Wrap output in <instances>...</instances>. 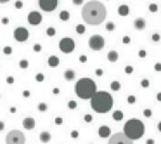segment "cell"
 Masks as SVG:
<instances>
[{"label":"cell","instance_id":"1","mask_svg":"<svg viewBox=\"0 0 161 144\" xmlns=\"http://www.w3.org/2000/svg\"><path fill=\"white\" fill-rule=\"evenodd\" d=\"M107 16V11L104 7L102 2H97V0H90L83 5L82 9V18L87 24H101L104 23V19Z\"/></svg>","mask_w":161,"mask_h":144},{"label":"cell","instance_id":"2","mask_svg":"<svg viewBox=\"0 0 161 144\" xmlns=\"http://www.w3.org/2000/svg\"><path fill=\"white\" fill-rule=\"evenodd\" d=\"M90 104H92V109L95 113H107L113 108V97L109 92H104V90H97L95 96L90 99Z\"/></svg>","mask_w":161,"mask_h":144},{"label":"cell","instance_id":"3","mask_svg":"<svg viewBox=\"0 0 161 144\" xmlns=\"http://www.w3.org/2000/svg\"><path fill=\"white\" fill-rule=\"evenodd\" d=\"M74 92L80 99H92L97 92V85L92 78H80L74 85Z\"/></svg>","mask_w":161,"mask_h":144},{"label":"cell","instance_id":"4","mask_svg":"<svg viewBox=\"0 0 161 144\" xmlns=\"http://www.w3.org/2000/svg\"><path fill=\"white\" fill-rule=\"evenodd\" d=\"M123 134H125L126 137H130L132 141L140 139V137L144 135V123L140 122V120H137V118H132V120H128V122L125 123Z\"/></svg>","mask_w":161,"mask_h":144},{"label":"cell","instance_id":"5","mask_svg":"<svg viewBox=\"0 0 161 144\" xmlns=\"http://www.w3.org/2000/svg\"><path fill=\"white\" fill-rule=\"evenodd\" d=\"M5 143L7 144H24L26 143V137L21 130H11L5 137Z\"/></svg>","mask_w":161,"mask_h":144},{"label":"cell","instance_id":"6","mask_svg":"<svg viewBox=\"0 0 161 144\" xmlns=\"http://www.w3.org/2000/svg\"><path fill=\"white\" fill-rule=\"evenodd\" d=\"M107 144H133V141L130 137H126L123 132H116V134H113L109 137Z\"/></svg>","mask_w":161,"mask_h":144},{"label":"cell","instance_id":"7","mask_svg":"<svg viewBox=\"0 0 161 144\" xmlns=\"http://www.w3.org/2000/svg\"><path fill=\"white\" fill-rule=\"evenodd\" d=\"M89 45L92 51H101V49H104V38L101 35H92L89 40Z\"/></svg>","mask_w":161,"mask_h":144},{"label":"cell","instance_id":"8","mask_svg":"<svg viewBox=\"0 0 161 144\" xmlns=\"http://www.w3.org/2000/svg\"><path fill=\"white\" fill-rule=\"evenodd\" d=\"M57 4H59V0H38L40 9L45 11V12H52L54 9L57 7Z\"/></svg>","mask_w":161,"mask_h":144},{"label":"cell","instance_id":"9","mask_svg":"<svg viewBox=\"0 0 161 144\" xmlns=\"http://www.w3.org/2000/svg\"><path fill=\"white\" fill-rule=\"evenodd\" d=\"M59 49L62 52H73L74 51V40L73 38H62L59 42Z\"/></svg>","mask_w":161,"mask_h":144},{"label":"cell","instance_id":"10","mask_svg":"<svg viewBox=\"0 0 161 144\" xmlns=\"http://www.w3.org/2000/svg\"><path fill=\"white\" fill-rule=\"evenodd\" d=\"M14 38H16L18 42H24V40H28V30H26V28H16V31H14Z\"/></svg>","mask_w":161,"mask_h":144},{"label":"cell","instance_id":"11","mask_svg":"<svg viewBox=\"0 0 161 144\" xmlns=\"http://www.w3.org/2000/svg\"><path fill=\"white\" fill-rule=\"evenodd\" d=\"M28 21H30V24H38L42 21V14L40 12H30L28 14Z\"/></svg>","mask_w":161,"mask_h":144},{"label":"cell","instance_id":"12","mask_svg":"<svg viewBox=\"0 0 161 144\" xmlns=\"http://www.w3.org/2000/svg\"><path fill=\"white\" fill-rule=\"evenodd\" d=\"M23 127H24L26 130H31V128L35 127V120H33V118H24V120H23Z\"/></svg>","mask_w":161,"mask_h":144},{"label":"cell","instance_id":"13","mask_svg":"<svg viewBox=\"0 0 161 144\" xmlns=\"http://www.w3.org/2000/svg\"><path fill=\"white\" fill-rule=\"evenodd\" d=\"M40 139H42L43 143H49V141H50V134H49V132H42V134H40Z\"/></svg>","mask_w":161,"mask_h":144},{"label":"cell","instance_id":"14","mask_svg":"<svg viewBox=\"0 0 161 144\" xmlns=\"http://www.w3.org/2000/svg\"><path fill=\"white\" fill-rule=\"evenodd\" d=\"M99 134H101V135H109V128H107V127H102V128L99 130Z\"/></svg>","mask_w":161,"mask_h":144},{"label":"cell","instance_id":"15","mask_svg":"<svg viewBox=\"0 0 161 144\" xmlns=\"http://www.w3.org/2000/svg\"><path fill=\"white\" fill-rule=\"evenodd\" d=\"M116 59H118V54H116L114 51H113V52H109V61H116Z\"/></svg>","mask_w":161,"mask_h":144},{"label":"cell","instance_id":"16","mask_svg":"<svg viewBox=\"0 0 161 144\" xmlns=\"http://www.w3.org/2000/svg\"><path fill=\"white\" fill-rule=\"evenodd\" d=\"M142 26H144V21L139 19V21H137V30H142Z\"/></svg>","mask_w":161,"mask_h":144},{"label":"cell","instance_id":"17","mask_svg":"<svg viewBox=\"0 0 161 144\" xmlns=\"http://www.w3.org/2000/svg\"><path fill=\"white\" fill-rule=\"evenodd\" d=\"M57 63H59V61H57V57H50V64H52V66H55Z\"/></svg>","mask_w":161,"mask_h":144},{"label":"cell","instance_id":"18","mask_svg":"<svg viewBox=\"0 0 161 144\" xmlns=\"http://www.w3.org/2000/svg\"><path fill=\"white\" fill-rule=\"evenodd\" d=\"M66 78H73V71H66Z\"/></svg>","mask_w":161,"mask_h":144},{"label":"cell","instance_id":"19","mask_svg":"<svg viewBox=\"0 0 161 144\" xmlns=\"http://www.w3.org/2000/svg\"><path fill=\"white\" fill-rule=\"evenodd\" d=\"M61 19H68V12H62L61 14Z\"/></svg>","mask_w":161,"mask_h":144},{"label":"cell","instance_id":"20","mask_svg":"<svg viewBox=\"0 0 161 144\" xmlns=\"http://www.w3.org/2000/svg\"><path fill=\"white\" fill-rule=\"evenodd\" d=\"M82 2H83V0H73V4H76V5H80Z\"/></svg>","mask_w":161,"mask_h":144},{"label":"cell","instance_id":"21","mask_svg":"<svg viewBox=\"0 0 161 144\" xmlns=\"http://www.w3.org/2000/svg\"><path fill=\"white\" fill-rule=\"evenodd\" d=\"M7 2H9V0H0V4H7Z\"/></svg>","mask_w":161,"mask_h":144},{"label":"cell","instance_id":"22","mask_svg":"<svg viewBox=\"0 0 161 144\" xmlns=\"http://www.w3.org/2000/svg\"><path fill=\"white\" fill-rule=\"evenodd\" d=\"M2 128H4V123H2V122H0V130H2Z\"/></svg>","mask_w":161,"mask_h":144},{"label":"cell","instance_id":"23","mask_svg":"<svg viewBox=\"0 0 161 144\" xmlns=\"http://www.w3.org/2000/svg\"><path fill=\"white\" fill-rule=\"evenodd\" d=\"M160 128H161V123H160Z\"/></svg>","mask_w":161,"mask_h":144}]
</instances>
